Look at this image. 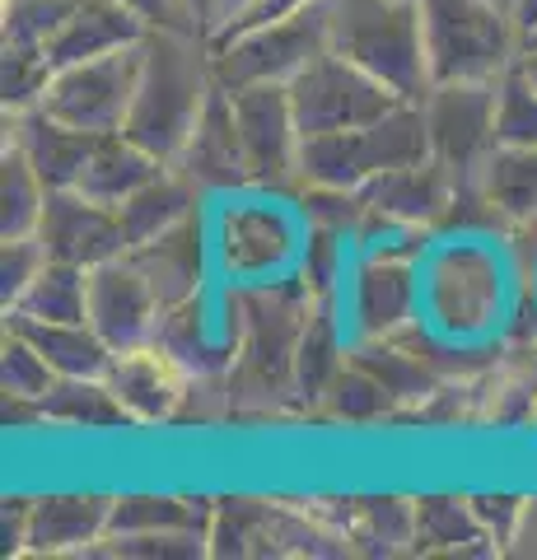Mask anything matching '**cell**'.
<instances>
[{
	"label": "cell",
	"mask_w": 537,
	"mask_h": 560,
	"mask_svg": "<svg viewBox=\"0 0 537 560\" xmlns=\"http://www.w3.org/2000/svg\"><path fill=\"white\" fill-rule=\"evenodd\" d=\"M211 94V38L192 28H150L141 43V80H136L122 136H131L160 164H178Z\"/></svg>",
	"instance_id": "1"
},
{
	"label": "cell",
	"mask_w": 537,
	"mask_h": 560,
	"mask_svg": "<svg viewBox=\"0 0 537 560\" xmlns=\"http://www.w3.org/2000/svg\"><path fill=\"white\" fill-rule=\"evenodd\" d=\"M327 24H332V51L384 80L393 94L421 103L435 84L416 0H327Z\"/></svg>",
	"instance_id": "2"
},
{
	"label": "cell",
	"mask_w": 537,
	"mask_h": 560,
	"mask_svg": "<svg viewBox=\"0 0 537 560\" xmlns=\"http://www.w3.org/2000/svg\"><path fill=\"white\" fill-rule=\"evenodd\" d=\"M430 154L421 103H397L393 113L351 131L304 136L300 145V187H365L397 164H416Z\"/></svg>",
	"instance_id": "3"
},
{
	"label": "cell",
	"mask_w": 537,
	"mask_h": 560,
	"mask_svg": "<svg viewBox=\"0 0 537 560\" xmlns=\"http://www.w3.org/2000/svg\"><path fill=\"white\" fill-rule=\"evenodd\" d=\"M332 51V24H327V0L285 14L271 24L238 28L230 38L211 43V70L220 90H253V84H290L308 61Z\"/></svg>",
	"instance_id": "4"
},
{
	"label": "cell",
	"mask_w": 537,
	"mask_h": 560,
	"mask_svg": "<svg viewBox=\"0 0 537 560\" xmlns=\"http://www.w3.org/2000/svg\"><path fill=\"white\" fill-rule=\"evenodd\" d=\"M430 47V75L500 80L524 51V33L491 0H416Z\"/></svg>",
	"instance_id": "5"
},
{
	"label": "cell",
	"mask_w": 537,
	"mask_h": 560,
	"mask_svg": "<svg viewBox=\"0 0 537 560\" xmlns=\"http://www.w3.org/2000/svg\"><path fill=\"white\" fill-rule=\"evenodd\" d=\"M308 285H257L238 300V378L253 393H281L294 383V350L308 323Z\"/></svg>",
	"instance_id": "6"
},
{
	"label": "cell",
	"mask_w": 537,
	"mask_h": 560,
	"mask_svg": "<svg viewBox=\"0 0 537 560\" xmlns=\"http://www.w3.org/2000/svg\"><path fill=\"white\" fill-rule=\"evenodd\" d=\"M285 90H290L294 121H300V136L351 131V127H365V121L393 113L397 103H407L402 94H393L384 80H374L370 70L346 61L341 51H323Z\"/></svg>",
	"instance_id": "7"
},
{
	"label": "cell",
	"mask_w": 537,
	"mask_h": 560,
	"mask_svg": "<svg viewBox=\"0 0 537 560\" xmlns=\"http://www.w3.org/2000/svg\"><path fill=\"white\" fill-rule=\"evenodd\" d=\"M495 98L500 80H440L421 98L430 154L458 183H477L487 154L495 150Z\"/></svg>",
	"instance_id": "8"
},
{
	"label": "cell",
	"mask_w": 537,
	"mask_h": 560,
	"mask_svg": "<svg viewBox=\"0 0 537 560\" xmlns=\"http://www.w3.org/2000/svg\"><path fill=\"white\" fill-rule=\"evenodd\" d=\"M136 80H141V43L108 51V57H94V61L61 66L43 94V108L80 131L108 136L127 127Z\"/></svg>",
	"instance_id": "9"
},
{
	"label": "cell",
	"mask_w": 537,
	"mask_h": 560,
	"mask_svg": "<svg viewBox=\"0 0 537 560\" xmlns=\"http://www.w3.org/2000/svg\"><path fill=\"white\" fill-rule=\"evenodd\" d=\"M238 136H244V160L253 187H300V121L290 108L285 84H253L234 94Z\"/></svg>",
	"instance_id": "10"
},
{
	"label": "cell",
	"mask_w": 537,
	"mask_h": 560,
	"mask_svg": "<svg viewBox=\"0 0 537 560\" xmlns=\"http://www.w3.org/2000/svg\"><path fill=\"white\" fill-rule=\"evenodd\" d=\"M38 243L51 261H71V267L94 271L103 261L127 253V234L113 206L84 197L80 187L47 191L43 220H38Z\"/></svg>",
	"instance_id": "11"
},
{
	"label": "cell",
	"mask_w": 537,
	"mask_h": 560,
	"mask_svg": "<svg viewBox=\"0 0 537 560\" xmlns=\"http://www.w3.org/2000/svg\"><path fill=\"white\" fill-rule=\"evenodd\" d=\"M160 313H164L160 294H154L145 271L131 261V253L90 271V327L113 346V355L150 346Z\"/></svg>",
	"instance_id": "12"
},
{
	"label": "cell",
	"mask_w": 537,
	"mask_h": 560,
	"mask_svg": "<svg viewBox=\"0 0 537 560\" xmlns=\"http://www.w3.org/2000/svg\"><path fill=\"white\" fill-rule=\"evenodd\" d=\"M355 191H360V201L370 206L374 220L402 224V230H430V224H440L444 210L454 206L458 178L435 154H425V160H416V164H397L388 173H378V178H370Z\"/></svg>",
	"instance_id": "13"
},
{
	"label": "cell",
	"mask_w": 537,
	"mask_h": 560,
	"mask_svg": "<svg viewBox=\"0 0 537 560\" xmlns=\"http://www.w3.org/2000/svg\"><path fill=\"white\" fill-rule=\"evenodd\" d=\"M5 145H14L33 164V173L47 183V191H61V187H75L84 164L98 145L94 131H80L71 121L51 117L43 103L38 108H24V113H5Z\"/></svg>",
	"instance_id": "14"
},
{
	"label": "cell",
	"mask_w": 537,
	"mask_h": 560,
	"mask_svg": "<svg viewBox=\"0 0 537 560\" xmlns=\"http://www.w3.org/2000/svg\"><path fill=\"white\" fill-rule=\"evenodd\" d=\"M187 178L201 191H224V187H248V160H244V136H238V117H234V94L220 90L206 98V108L197 117L192 136L178 154V164Z\"/></svg>",
	"instance_id": "15"
},
{
	"label": "cell",
	"mask_w": 537,
	"mask_h": 560,
	"mask_svg": "<svg viewBox=\"0 0 537 560\" xmlns=\"http://www.w3.org/2000/svg\"><path fill=\"white\" fill-rule=\"evenodd\" d=\"M117 495H38L28 500L24 556H94L108 537Z\"/></svg>",
	"instance_id": "16"
},
{
	"label": "cell",
	"mask_w": 537,
	"mask_h": 560,
	"mask_svg": "<svg viewBox=\"0 0 537 560\" xmlns=\"http://www.w3.org/2000/svg\"><path fill=\"white\" fill-rule=\"evenodd\" d=\"M103 378H108L113 397L122 401V411L131 416V425H154V420H168L173 411L183 407L187 388H192V378H187L154 341L113 355V364H108V374H103Z\"/></svg>",
	"instance_id": "17"
},
{
	"label": "cell",
	"mask_w": 537,
	"mask_h": 560,
	"mask_svg": "<svg viewBox=\"0 0 537 560\" xmlns=\"http://www.w3.org/2000/svg\"><path fill=\"white\" fill-rule=\"evenodd\" d=\"M145 33H150V24L141 14H131L122 0H80V10L61 24V33L43 51H47V61L61 70V66L136 47V43H145Z\"/></svg>",
	"instance_id": "18"
},
{
	"label": "cell",
	"mask_w": 537,
	"mask_h": 560,
	"mask_svg": "<svg viewBox=\"0 0 537 560\" xmlns=\"http://www.w3.org/2000/svg\"><path fill=\"white\" fill-rule=\"evenodd\" d=\"M351 308L360 337H397L411 327L416 313V271L407 257H370L360 261L355 285H351Z\"/></svg>",
	"instance_id": "19"
},
{
	"label": "cell",
	"mask_w": 537,
	"mask_h": 560,
	"mask_svg": "<svg viewBox=\"0 0 537 560\" xmlns=\"http://www.w3.org/2000/svg\"><path fill=\"white\" fill-rule=\"evenodd\" d=\"M131 261L145 271V280L154 285L164 308L197 300V290H201V224H197V215L173 224L160 238L141 243V248H131Z\"/></svg>",
	"instance_id": "20"
},
{
	"label": "cell",
	"mask_w": 537,
	"mask_h": 560,
	"mask_svg": "<svg viewBox=\"0 0 537 560\" xmlns=\"http://www.w3.org/2000/svg\"><path fill=\"white\" fill-rule=\"evenodd\" d=\"M197 197H201V187L173 164L160 173V178H150L136 197H127L122 206H117V220H122V234H127V253L141 248V243H150V238L168 234L173 224L192 220Z\"/></svg>",
	"instance_id": "21"
},
{
	"label": "cell",
	"mask_w": 537,
	"mask_h": 560,
	"mask_svg": "<svg viewBox=\"0 0 537 560\" xmlns=\"http://www.w3.org/2000/svg\"><path fill=\"white\" fill-rule=\"evenodd\" d=\"M168 164H160L150 150H141L131 136H122V131H108V136H98V145H94V154H90V164H84V173H80V191L84 197H94V201H103V206H122L127 197H136L150 178H160Z\"/></svg>",
	"instance_id": "22"
},
{
	"label": "cell",
	"mask_w": 537,
	"mask_h": 560,
	"mask_svg": "<svg viewBox=\"0 0 537 560\" xmlns=\"http://www.w3.org/2000/svg\"><path fill=\"white\" fill-rule=\"evenodd\" d=\"M5 323L24 331L57 378H103L113 364V346L90 323H33V318H5Z\"/></svg>",
	"instance_id": "23"
},
{
	"label": "cell",
	"mask_w": 537,
	"mask_h": 560,
	"mask_svg": "<svg viewBox=\"0 0 537 560\" xmlns=\"http://www.w3.org/2000/svg\"><path fill=\"white\" fill-rule=\"evenodd\" d=\"M416 551L430 556H491L500 551L491 533L481 528L472 500L458 495H425L416 500Z\"/></svg>",
	"instance_id": "24"
},
{
	"label": "cell",
	"mask_w": 537,
	"mask_h": 560,
	"mask_svg": "<svg viewBox=\"0 0 537 560\" xmlns=\"http://www.w3.org/2000/svg\"><path fill=\"white\" fill-rule=\"evenodd\" d=\"M154 346L178 364V370L192 378V383H206V378H220L224 370H234V350H215L211 346V331H206V318H201V304L187 300V304H173L160 313V327H154Z\"/></svg>",
	"instance_id": "25"
},
{
	"label": "cell",
	"mask_w": 537,
	"mask_h": 560,
	"mask_svg": "<svg viewBox=\"0 0 537 560\" xmlns=\"http://www.w3.org/2000/svg\"><path fill=\"white\" fill-rule=\"evenodd\" d=\"M477 187L487 191L500 220L524 224L537 215V150L528 145H495L477 173Z\"/></svg>",
	"instance_id": "26"
},
{
	"label": "cell",
	"mask_w": 537,
	"mask_h": 560,
	"mask_svg": "<svg viewBox=\"0 0 537 560\" xmlns=\"http://www.w3.org/2000/svg\"><path fill=\"white\" fill-rule=\"evenodd\" d=\"M5 318H33V323H90V271L71 261H51L38 280L20 294Z\"/></svg>",
	"instance_id": "27"
},
{
	"label": "cell",
	"mask_w": 537,
	"mask_h": 560,
	"mask_svg": "<svg viewBox=\"0 0 537 560\" xmlns=\"http://www.w3.org/2000/svg\"><path fill=\"white\" fill-rule=\"evenodd\" d=\"M211 510L206 500L183 495H117L108 537H141V533H211Z\"/></svg>",
	"instance_id": "28"
},
{
	"label": "cell",
	"mask_w": 537,
	"mask_h": 560,
	"mask_svg": "<svg viewBox=\"0 0 537 560\" xmlns=\"http://www.w3.org/2000/svg\"><path fill=\"white\" fill-rule=\"evenodd\" d=\"M38 407H43V420H51V425H84V430L131 425L122 401L108 388V378H57Z\"/></svg>",
	"instance_id": "29"
},
{
	"label": "cell",
	"mask_w": 537,
	"mask_h": 560,
	"mask_svg": "<svg viewBox=\"0 0 537 560\" xmlns=\"http://www.w3.org/2000/svg\"><path fill=\"white\" fill-rule=\"evenodd\" d=\"M43 206H47V183L33 173V164L20 150L5 145L0 150V238L38 234Z\"/></svg>",
	"instance_id": "30"
},
{
	"label": "cell",
	"mask_w": 537,
	"mask_h": 560,
	"mask_svg": "<svg viewBox=\"0 0 537 560\" xmlns=\"http://www.w3.org/2000/svg\"><path fill=\"white\" fill-rule=\"evenodd\" d=\"M341 370H346V360H341L337 323L327 318V308H308V323L300 331V350H294V388L308 401H323Z\"/></svg>",
	"instance_id": "31"
},
{
	"label": "cell",
	"mask_w": 537,
	"mask_h": 560,
	"mask_svg": "<svg viewBox=\"0 0 537 560\" xmlns=\"http://www.w3.org/2000/svg\"><path fill=\"white\" fill-rule=\"evenodd\" d=\"M276 504L262 500H215L211 510V556H262V537Z\"/></svg>",
	"instance_id": "32"
},
{
	"label": "cell",
	"mask_w": 537,
	"mask_h": 560,
	"mask_svg": "<svg viewBox=\"0 0 537 560\" xmlns=\"http://www.w3.org/2000/svg\"><path fill=\"white\" fill-rule=\"evenodd\" d=\"M0 378H5V401H24V407H38L51 393V383H57L51 364L33 350L24 331H14L10 323H5V341H0Z\"/></svg>",
	"instance_id": "33"
},
{
	"label": "cell",
	"mask_w": 537,
	"mask_h": 560,
	"mask_svg": "<svg viewBox=\"0 0 537 560\" xmlns=\"http://www.w3.org/2000/svg\"><path fill=\"white\" fill-rule=\"evenodd\" d=\"M346 537L378 541L384 551H397L402 541H416V500H355L346 510Z\"/></svg>",
	"instance_id": "34"
},
{
	"label": "cell",
	"mask_w": 537,
	"mask_h": 560,
	"mask_svg": "<svg viewBox=\"0 0 537 560\" xmlns=\"http://www.w3.org/2000/svg\"><path fill=\"white\" fill-rule=\"evenodd\" d=\"M57 66L47 61L43 47H20V43H0V94H5V113L38 108Z\"/></svg>",
	"instance_id": "35"
},
{
	"label": "cell",
	"mask_w": 537,
	"mask_h": 560,
	"mask_svg": "<svg viewBox=\"0 0 537 560\" xmlns=\"http://www.w3.org/2000/svg\"><path fill=\"white\" fill-rule=\"evenodd\" d=\"M75 10L80 0H5L0 5V43L47 47Z\"/></svg>",
	"instance_id": "36"
},
{
	"label": "cell",
	"mask_w": 537,
	"mask_h": 560,
	"mask_svg": "<svg viewBox=\"0 0 537 560\" xmlns=\"http://www.w3.org/2000/svg\"><path fill=\"white\" fill-rule=\"evenodd\" d=\"M495 145H528V150H537V84L518 66H510L505 75H500Z\"/></svg>",
	"instance_id": "37"
},
{
	"label": "cell",
	"mask_w": 537,
	"mask_h": 560,
	"mask_svg": "<svg viewBox=\"0 0 537 560\" xmlns=\"http://www.w3.org/2000/svg\"><path fill=\"white\" fill-rule=\"evenodd\" d=\"M323 401H327V407H332L337 416H346V420H374V416H384V411L393 407L388 388H384V383H378L370 370H360L355 360L332 378V388H327Z\"/></svg>",
	"instance_id": "38"
},
{
	"label": "cell",
	"mask_w": 537,
	"mask_h": 560,
	"mask_svg": "<svg viewBox=\"0 0 537 560\" xmlns=\"http://www.w3.org/2000/svg\"><path fill=\"white\" fill-rule=\"evenodd\" d=\"M94 556H131V560H192L211 556V537L206 533H141V537H103Z\"/></svg>",
	"instance_id": "39"
},
{
	"label": "cell",
	"mask_w": 537,
	"mask_h": 560,
	"mask_svg": "<svg viewBox=\"0 0 537 560\" xmlns=\"http://www.w3.org/2000/svg\"><path fill=\"white\" fill-rule=\"evenodd\" d=\"M47 267V253L38 234L28 238H0V308H14L20 304V294L38 280V271Z\"/></svg>",
	"instance_id": "40"
},
{
	"label": "cell",
	"mask_w": 537,
	"mask_h": 560,
	"mask_svg": "<svg viewBox=\"0 0 537 560\" xmlns=\"http://www.w3.org/2000/svg\"><path fill=\"white\" fill-rule=\"evenodd\" d=\"M467 500H472L481 528L491 533L495 547L510 551V537L518 528V514H524V500H518V495H467Z\"/></svg>",
	"instance_id": "41"
},
{
	"label": "cell",
	"mask_w": 537,
	"mask_h": 560,
	"mask_svg": "<svg viewBox=\"0 0 537 560\" xmlns=\"http://www.w3.org/2000/svg\"><path fill=\"white\" fill-rule=\"evenodd\" d=\"M122 5L131 14H141L150 28H192V33H201V24H197V14H192L187 0H122Z\"/></svg>",
	"instance_id": "42"
},
{
	"label": "cell",
	"mask_w": 537,
	"mask_h": 560,
	"mask_svg": "<svg viewBox=\"0 0 537 560\" xmlns=\"http://www.w3.org/2000/svg\"><path fill=\"white\" fill-rule=\"evenodd\" d=\"M24 537H28V500H5V551L24 556Z\"/></svg>",
	"instance_id": "43"
},
{
	"label": "cell",
	"mask_w": 537,
	"mask_h": 560,
	"mask_svg": "<svg viewBox=\"0 0 537 560\" xmlns=\"http://www.w3.org/2000/svg\"><path fill=\"white\" fill-rule=\"evenodd\" d=\"M510 556H537V495L524 500V514H518V528L510 537Z\"/></svg>",
	"instance_id": "44"
},
{
	"label": "cell",
	"mask_w": 537,
	"mask_h": 560,
	"mask_svg": "<svg viewBox=\"0 0 537 560\" xmlns=\"http://www.w3.org/2000/svg\"><path fill=\"white\" fill-rule=\"evenodd\" d=\"M514 28L524 33V43L537 38V0H518L514 5Z\"/></svg>",
	"instance_id": "45"
},
{
	"label": "cell",
	"mask_w": 537,
	"mask_h": 560,
	"mask_svg": "<svg viewBox=\"0 0 537 560\" xmlns=\"http://www.w3.org/2000/svg\"><path fill=\"white\" fill-rule=\"evenodd\" d=\"M187 5H192V14H197L201 33H206V38H211L215 24H220V0H187Z\"/></svg>",
	"instance_id": "46"
},
{
	"label": "cell",
	"mask_w": 537,
	"mask_h": 560,
	"mask_svg": "<svg viewBox=\"0 0 537 560\" xmlns=\"http://www.w3.org/2000/svg\"><path fill=\"white\" fill-rule=\"evenodd\" d=\"M518 70H524V75L537 84V38L533 43H524V51H518V61H514Z\"/></svg>",
	"instance_id": "47"
},
{
	"label": "cell",
	"mask_w": 537,
	"mask_h": 560,
	"mask_svg": "<svg viewBox=\"0 0 537 560\" xmlns=\"http://www.w3.org/2000/svg\"><path fill=\"white\" fill-rule=\"evenodd\" d=\"M238 5H244V0H220V24H224V20H230V14H234ZM220 24H215V28H220Z\"/></svg>",
	"instance_id": "48"
},
{
	"label": "cell",
	"mask_w": 537,
	"mask_h": 560,
	"mask_svg": "<svg viewBox=\"0 0 537 560\" xmlns=\"http://www.w3.org/2000/svg\"><path fill=\"white\" fill-rule=\"evenodd\" d=\"M491 5H495V10H505L510 20H514V5H518V0H491Z\"/></svg>",
	"instance_id": "49"
}]
</instances>
